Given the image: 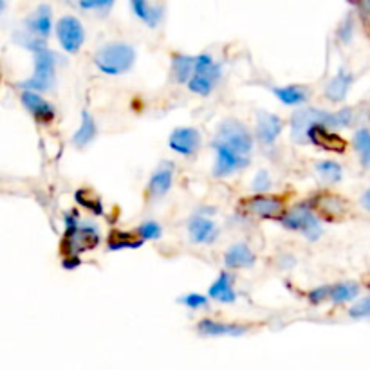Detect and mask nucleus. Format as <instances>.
Masks as SVG:
<instances>
[{
  "mask_svg": "<svg viewBox=\"0 0 370 370\" xmlns=\"http://www.w3.org/2000/svg\"><path fill=\"white\" fill-rule=\"evenodd\" d=\"M212 146L215 152L213 175L229 178L249 165L255 141L244 123L228 118L217 129Z\"/></svg>",
  "mask_w": 370,
  "mask_h": 370,
  "instance_id": "1",
  "label": "nucleus"
},
{
  "mask_svg": "<svg viewBox=\"0 0 370 370\" xmlns=\"http://www.w3.org/2000/svg\"><path fill=\"white\" fill-rule=\"evenodd\" d=\"M15 40L20 45L29 49L33 53V60H35V72H33L31 78L20 83V87L38 92L51 91L56 83V63H58L55 53L45 45V40L35 38L26 31L16 33Z\"/></svg>",
  "mask_w": 370,
  "mask_h": 370,
  "instance_id": "2",
  "label": "nucleus"
},
{
  "mask_svg": "<svg viewBox=\"0 0 370 370\" xmlns=\"http://www.w3.org/2000/svg\"><path fill=\"white\" fill-rule=\"evenodd\" d=\"M354 119V111L352 109H342L338 112H327L323 109H298L291 116V136L295 141L302 143L308 141V130L311 125L322 123L331 129H345Z\"/></svg>",
  "mask_w": 370,
  "mask_h": 370,
  "instance_id": "3",
  "label": "nucleus"
},
{
  "mask_svg": "<svg viewBox=\"0 0 370 370\" xmlns=\"http://www.w3.org/2000/svg\"><path fill=\"white\" fill-rule=\"evenodd\" d=\"M102 241L98 226L92 222H80L78 213H65V235L62 242L63 256H80V253L96 248Z\"/></svg>",
  "mask_w": 370,
  "mask_h": 370,
  "instance_id": "4",
  "label": "nucleus"
},
{
  "mask_svg": "<svg viewBox=\"0 0 370 370\" xmlns=\"http://www.w3.org/2000/svg\"><path fill=\"white\" fill-rule=\"evenodd\" d=\"M136 63V49L125 42L105 43L94 53V65L107 76L129 72Z\"/></svg>",
  "mask_w": 370,
  "mask_h": 370,
  "instance_id": "5",
  "label": "nucleus"
},
{
  "mask_svg": "<svg viewBox=\"0 0 370 370\" xmlns=\"http://www.w3.org/2000/svg\"><path fill=\"white\" fill-rule=\"evenodd\" d=\"M222 76V65L213 60L208 53L195 56V72L186 83L190 91L197 96H210Z\"/></svg>",
  "mask_w": 370,
  "mask_h": 370,
  "instance_id": "6",
  "label": "nucleus"
},
{
  "mask_svg": "<svg viewBox=\"0 0 370 370\" xmlns=\"http://www.w3.org/2000/svg\"><path fill=\"white\" fill-rule=\"evenodd\" d=\"M280 222L284 228L302 233L311 242L318 241L320 235H322V226H320L318 219L312 213V210L305 205H298L288 210L284 215L280 217Z\"/></svg>",
  "mask_w": 370,
  "mask_h": 370,
  "instance_id": "7",
  "label": "nucleus"
},
{
  "mask_svg": "<svg viewBox=\"0 0 370 370\" xmlns=\"http://www.w3.org/2000/svg\"><path fill=\"white\" fill-rule=\"evenodd\" d=\"M56 38L63 51L69 55H76L85 42V29L76 16H62L56 24Z\"/></svg>",
  "mask_w": 370,
  "mask_h": 370,
  "instance_id": "8",
  "label": "nucleus"
},
{
  "mask_svg": "<svg viewBox=\"0 0 370 370\" xmlns=\"http://www.w3.org/2000/svg\"><path fill=\"white\" fill-rule=\"evenodd\" d=\"M168 146L183 158H192V156L197 154L199 146H201V132L197 129H193V126L175 129L170 134Z\"/></svg>",
  "mask_w": 370,
  "mask_h": 370,
  "instance_id": "9",
  "label": "nucleus"
},
{
  "mask_svg": "<svg viewBox=\"0 0 370 370\" xmlns=\"http://www.w3.org/2000/svg\"><path fill=\"white\" fill-rule=\"evenodd\" d=\"M246 212L260 219H280L284 215V201L275 195L256 193L244 202Z\"/></svg>",
  "mask_w": 370,
  "mask_h": 370,
  "instance_id": "10",
  "label": "nucleus"
},
{
  "mask_svg": "<svg viewBox=\"0 0 370 370\" xmlns=\"http://www.w3.org/2000/svg\"><path fill=\"white\" fill-rule=\"evenodd\" d=\"M308 141L322 150L334 152V154H343L347 150L345 139L336 134V132H332L331 126L322 125V123H316V125L309 126Z\"/></svg>",
  "mask_w": 370,
  "mask_h": 370,
  "instance_id": "11",
  "label": "nucleus"
},
{
  "mask_svg": "<svg viewBox=\"0 0 370 370\" xmlns=\"http://www.w3.org/2000/svg\"><path fill=\"white\" fill-rule=\"evenodd\" d=\"M284 130V121L282 118H278L276 114H271L268 111H259L256 112V121H255V134L262 145L269 146L278 139V136L282 134Z\"/></svg>",
  "mask_w": 370,
  "mask_h": 370,
  "instance_id": "12",
  "label": "nucleus"
},
{
  "mask_svg": "<svg viewBox=\"0 0 370 370\" xmlns=\"http://www.w3.org/2000/svg\"><path fill=\"white\" fill-rule=\"evenodd\" d=\"M20 102H22L26 111H28L33 118L38 119L40 123H49L55 119L56 116L55 107H53L48 99L42 98V96L38 94V91L24 89L22 94H20Z\"/></svg>",
  "mask_w": 370,
  "mask_h": 370,
  "instance_id": "13",
  "label": "nucleus"
},
{
  "mask_svg": "<svg viewBox=\"0 0 370 370\" xmlns=\"http://www.w3.org/2000/svg\"><path fill=\"white\" fill-rule=\"evenodd\" d=\"M173 183V165L170 161H163L154 173L150 175L148 186H146V193L152 201L163 199L166 193L170 192Z\"/></svg>",
  "mask_w": 370,
  "mask_h": 370,
  "instance_id": "14",
  "label": "nucleus"
},
{
  "mask_svg": "<svg viewBox=\"0 0 370 370\" xmlns=\"http://www.w3.org/2000/svg\"><path fill=\"white\" fill-rule=\"evenodd\" d=\"M188 235L193 244H213L219 236V226L206 215H195L188 222Z\"/></svg>",
  "mask_w": 370,
  "mask_h": 370,
  "instance_id": "15",
  "label": "nucleus"
},
{
  "mask_svg": "<svg viewBox=\"0 0 370 370\" xmlns=\"http://www.w3.org/2000/svg\"><path fill=\"white\" fill-rule=\"evenodd\" d=\"M24 26V31L28 33V35L35 36V38L38 40H48L53 31V13L51 9H49V6H40V8H36L35 11L26 18Z\"/></svg>",
  "mask_w": 370,
  "mask_h": 370,
  "instance_id": "16",
  "label": "nucleus"
},
{
  "mask_svg": "<svg viewBox=\"0 0 370 370\" xmlns=\"http://www.w3.org/2000/svg\"><path fill=\"white\" fill-rule=\"evenodd\" d=\"M352 83H354V76H352L351 71H347V69H339L334 76L327 82L325 85V98L332 103H339L347 98L349 91H351Z\"/></svg>",
  "mask_w": 370,
  "mask_h": 370,
  "instance_id": "17",
  "label": "nucleus"
},
{
  "mask_svg": "<svg viewBox=\"0 0 370 370\" xmlns=\"http://www.w3.org/2000/svg\"><path fill=\"white\" fill-rule=\"evenodd\" d=\"M256 262V255L248 244L236 242L224 253V266L228 269H248L253 268Z\"/></svg>",
  "mask_w": 370,
  "mask_h": 370,
  "instance_id": "18",
  "label": "nucleus"
},
{
  "mask_svg": "<svg viewBox=\"0 0 370 370\" xmlns=\"http://www.w3.org/2000/svg\"><path fill=\"white\" fill-rule=\"evenodd\" d=\"M197 329L201 334L212 336V338H219V336H242L248 327L246 325H239V323H222L215 322V320H201L197 323Z\"/></svg>",
  "mask_w": 370,
  "mask_h": 370,
  "instance_id": "19",
  "label": "nucleus"
},
{
  "mask_svg": "<svg viewBox=\"0 0 370 370\" xmlns=\"http://www.w3.org/2000/svg\"><path fill=\"white\" fill-rule=\"evenodd\" d=\"M96 134H98V125H96L92 114L89 111H82L80 126L75 132V136H72V145L76 148H85V146H89L94 141Z\"/></svg>",
  "mask_w": 370,
  "mask_h": 370,
  "instance_id": "20",
  "label": "nucleus"
},
{
  "mask_svg": "<svg viewBox=\"0 0 370 370\" xmlns=\"http://www.w3.org/2000/svg\"><path fill=\"white\" fill-rule=\"evenodd\" d=\"M210 298L217 300V302L222 303H233L236 300V293L233 289V278L229 276V273L222 271L221 275L217 276V280L210 285L208 289Z\"/></svg>",
  "mask_w": 370,
  "mask_h": 370,
  "instance_id": "21",
  "label": "nucleus"
},
{
  "mask_svg": "<svg viewBox=\"0 0 370 370\" xmlns=\"http://www.w3.org/2000/svg\"><path fill=\"white\" fill-rule=\"evenodd\" d=\"M273 94L276 96V99H280V102L288 107L303 105V103L309 99V91L302 85L275 87V89H273Z\"/></svg>",
  "mask_w": 370,
  "mask_h": 370,
  "instance_id": "22",
  "label": "nucleus"
},
{
  "mask_svg": "<svg viewBox=\"0 0 370 370\" xmlns=\"http://www.w3.org/2000/svg\"><path fill=\"white\" fill-rule=\"evenodd\" d=\"M195 72V56L173 55L172 56V75L178 83H188Z\"/></svg>",
  "mask_w": 370,
  "mask_h": 370,
  "instance_id": "23",
  "label": "nucleus"
},
{
  "mask_svg": "<svg viewBox=\"0 0 370 370\" xmlns=\"http://www.w3.org/2000/svg\"><path fill=\"white\" fill-rule=\"evenodd\" d=\"M130 6H132L136 16L143 20L148 28H156L161 22L163 9L158 6H150L146 0H130Z\"/></svg>",
  "mask_w": 370,
  "mask_h": 370,
  "instance_id": "24",
  "label": "nucleus"
},
{
  "mask_svg": "<svg viewBox=\"0 0 370 370\" xmlns=\"http://www.w3.org/2000/svg\"><path fill=\"white\" fill-rule=\"evenodd\" d=\"M143 239L138 233L129 232H114L109 236V251H119V249H138L143 244Z\"/></svg>",
  "mask_w": 370,
  "mask_h": 370,
  "instance_id": "25",
  "label": "nucleus"
},
{
  "mask_svg": "<svg viewBox=\"0 0 370 370\" xmlns=\"http://www.w3.org/2000/svg\"><path fill=\"white\" fill-rule=\"evenodd\" d=\"M315 172L318 173V178L327 185H336L343 179V168L339 163L331 161V159H325V161H320L315 165Z\"/></svg>",
  "mask_w": 370,
  "mask_h": 370,
  "instance_id": "26",
  "label": "nucleus"
},
{
  "mask_svg": "<svg viewBox=\"0 0 370 370\" xmlns=\"http://www.w3.org/2000/svg\"><path fill=\"white\" fill-rule=\"evenodd\" d=\"M359 285L356 282H339V284L331 285V296L329 300L334 303H347L358 298Z\"/></svg>",
  "mask_w": 370,
  "mask_h": 370,
  "instance_id": "27",
  "label": "nucleus"
},
{
  "mask_svg": "<svg viewBox=\"0 0 370 370\" xmlns=\"http://www.w3.org/2000/svg\"><path fill=\"white\" fill-rule=\"evenodd\" d=\"M352 143H354L356 152L359 154V161H361V165L365 166V168H370V130L369 129L356 130Z\"/></svg>",
  "mask_w": 370,
  "mask_h": 370,
  "instance_id": "28",
  "label": "nucleus"
},
{
  "mask_svg": "<svg viewBox=\"0 0 370 370\" xmlns=\"http://www.w3.org/2000/svg\"><path fill=\"white\" fill-rule=\"evenodd\" d=\"M75 197H76V202H78L80 206L87 208L89 212L94 213V215H103V205H102V199L99 197L91 195V193L87 192V190H78V192L75 193Z\"/></svg>",
  "mask_w": 370,
  "mask_h": 370,
  "instance_id": "29",
  "label": "nucleus"
},
{
  "mask_svg": "<svg viewBox=\"0 0 370 370\" xmlns=\"http://www.w3.org/2000/svg\"><path fill=\"white\" fill-rule=\"evenodd\" d=\"M136 233H138L143 241L146 242V241H156V239H159L163 233V229H161V224H159V222L146 221V222H143V224L138 226Z\"/></svg>",
  "mask_w": 370,
  "mask_h": 370,
  "instance_id": "30",
  "label": "nucleus"
},
{
  "mask_svg": "<svg viewBox=\"0 0 370 370\" xmlns=\"http://www.w3.org/2000/svg\"><path fill=\"white\" fill-rule=\"evenodd\" d=\"M116 0H78V6L83 11L109 13L114 6Z\"/></svg>",
  "mask_w": 370,
  "mask_h": 370,
  "instance_id": "31",
  "label": "nucleus"
},
{
  "mask_svg": "<svg viewBox=\"0 0 370 370\" xmlns=\"http://www.w3.org/2000/svg\"><path fill=\"white\" fill-rule=\"evenodd\" d=\"M349 316L354 320H363L370 318V296L361 298L359 302H356L351 309H349Z\"/></svg>",
  "mask_w": 370,
  "mask_h": 370,
  "instance_id": "32",
  "label": "nucleus"
},
{
  "mask_svg": "<svg viewBox=\"0 0 370 370\" xmlns=\"http://www.w3.org/2000/svg\"><path fill=\"white\" fill-rule=\"evenodd\" d=\"M271 175H269L268 170H260V172H256L251 186L253 190H255V193H266L271 188Z\"/></svg>",
  "mask_w": 370,
  "mask_h": 370,
  "instance_id": "33",
  "label": "nucleus"
},
{
  "mask_svg": "<svg viewBox=\"0 0 370 370\" xmlns=\"http://www.w3.org/2000/svg\"><path fill=\"white\" fill-rule=\"evenodd\" d=\"M179 303L186 305L188 309H201V308H206L208 298H206L205 295H199V293H188V295L179 298Z\"/></svg>",
  "mask_w": 370,
  "mask_h": 370,
  "instance_id": "34",
  "label": "nucleus"
},
{
  "mask_svg": "<svg viewBox=\"0 0 370 370\" xmlns=\"http://www.w3.org/2000/svg\"><path fill=\"white\" fill-rule=\"evenodd\" d=\"M359 11V18L363 22V28H365L366 35L370 36V0H358L356 2Z\"/></svg>",
  "mask_w": 370,
  "mask_h": 370,
  "instance_id": "35",
  "label": "nucleus"
},
{
  "mask_svg": "<svg viewBox=\"0 0 370 370\" xmlns=\"http://www.w3.org/2000/svg\"><path fill=\"white\" fill-rule=\"evenodd\" d=\"M329 296H331V285H320L309 291L308 298L311 303H322L323 300H329Z\"/></svg>",
  "mask_w": 370,
  "mask_h": 370,
  "instance_id": "36",
  "label": "nucleus"
},
{
  "mask_svg": "<svg viewBox=\"0 0 370 370\" xmlns=\"http://www.w3.org/2000/svg\"><path fill=\"white\" fill-rule=\"evenodd\" d=\"M80 264H82L80 256H63V260H62L63 269H67V271H71V269H76Z\"/></svg>",
  "mask_w": 370,
  "mask_h": 370,
  "instance_id": "37",
  "label": "nucleus"
},
{
  "mask_svg": "<svg viewBox=\"0 0 370 370\" xmlns=\"http://www.w3.org/2000/svg\"><path fill=\"white\" fill-rule=\"evenodd\" d=\"M359 202H361V206L366 210V212H370V188L363 193L361 199H359Z\"/></svg>",
  "mask_w": 370,
  "mask_h": 370,
  "instance_id": "38",
  "label": "nucleus"
}]
</instances>
